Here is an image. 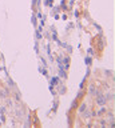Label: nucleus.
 <instances>
[{
    "label": "nucleus",
    "mask_w": 115,
    "mask_h": 128,
    "mask_svg": "<svg viewBox=\"0 0 115 128\" xmlns=\"http://www.w3.org/2000/svg\"><path fill=\"white\" fill-rule=\"evenodd\" d=\"M86 109H87V104H84V103L79 107V112H86Z\"/></svg>",
    "instance_id": "2"
},
{
    "label": "nucleus",
    "mask_w": 115,
    "mask_h": 128,
    "mask_svg": "<svg viewBox=\"0 0 115 128\" xmlns=\"http://www.w3.org/2000/svg\"><path fill=\"white\" fill-rule=\"evenodd\" d=\"M103 112H104V108H102V109H100V111H99V112H98V115H102Z\"/></svg>",
    "instance_id": "5"
},
{
    "label": "nucleus",
    "mask_w": 115,
    "mask_h": 128,
    "mask_svg": "<svg viewBox=\"0 0 115 128\" xmlns=\"http://www.w3.org/2000/svg\"><path fill=\"white\" fill-rule=\"evenodd\" d=\"M7 95H8V93H7L5 91H0V96H1V97H5Z\"/></svg>",
    "instance_id": "4"
},
{
    "label": "nucleus",
    "mask_w": 115,
    "mask_h": 128,
    "mask_svg": "<svg viewBox=\"0 0 115 128\" xmlns=\"http://www.w3.org/2000/svg\"><path fill=\"white\" fill-rule=\"evenodd\" d=\"M96 104L98 105H100V107H103L104 104H106L107 99H106V95H103L102 92H96Z\"/></svg>",
    "instance_id": "1"
},
{
    "label": "nucleus",
    "mask_w": 115,
    "mask_h": 128,
    "mask_svg": "<svg viewBox=\"0 0 115 128\" xmlns=\"http://www.w3.org/2000/svg\"><path fill=\"white\" fill-rule=\"evenodd\" d=\"M90 92L92 93V95H96V88H95L94 85H91L90 87Z\"/></svg>",
    "instance_id": "3"
}]
</instances>
